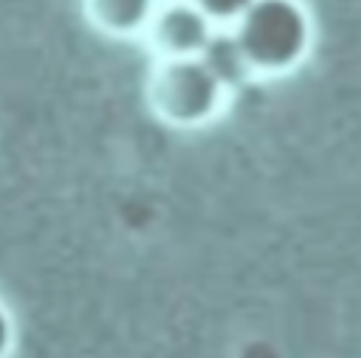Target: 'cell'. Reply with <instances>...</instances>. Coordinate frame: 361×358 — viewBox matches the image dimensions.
Returning <instances> with one entry per match:
<instances>
[{
  "instance_id": "8992f818",
  "label": "cell",
  "mask_w": 361,
  "mask_h": 358,
  "mask_svg": "<svg viewBox=\"0 0 361 358\" xmlns=\"http://www.w3.org/2000/svg\"><path fill=\"white\" fill-rule=\"evenodd\" d=\"M195 3L217 28H231L254 6V0H195Z\"/></svg>"
},
{
  "instance_id": "3957f363",
  "label": "cell",
  "mask_w": 361,
  "mask_h": 358,
  "mask_svg": "<svg viewBox=\"0 0 361 358\" xmlns=\"http://www.w3.org/2000/svg\"><path fill=\"white\" fill-rule=\"evenodd\" d=\"M214 23L197 8L195 0H161L144 39L158 59L200 56L214 34Z\"/></svg>"
},
{
  "instance_id": "52a82bcc",
  "label": "cell",
  "mask_w": 361,
  "mask_h": 358,
  "mask_svg": "<svg viewBox=\"0 0 361 358\" xmlns=\"http://www.w3.org/2000/svg\"><path fill=\"white\" fill-rule=\"evenodd\" d=\"M17 347V321L8 304L0 299V358H11Z\"/></svg>"
},
{
  "instance_id": "6da1fadb",
  "label": "cell",
  "mask_w": 361,
  "mask_h": 358,
  "mask_svg": "<svg viewBox=\"0 0 361 358\" xmlns=\"http://www.w3.org/2000/svg\"><path fill=\"white\" fill-rule=\"evenodd\" d=\"M231 28L257 76L299 68L313 45V20L302 0H254Z\"/></svg>"
},
{
  "instance_id": "5b68a950",
  "label": "cell",
  "mask_w": 361,
  "mask_h": 358,
  "mask_svg": "<svg viewBox=\"0 0 361 358\" xmlns=\"http://www.w3.org/2000/svg\"><path fill=\"white\" fill-rule=\"evenodd\" d=\"M200 59L209 65V70L220 79V85L231 93L237 87H243L248 79H254V68L234 34V28H214L209 45L203 48Z\"/></svg>"
},
{
  "instance_id": "7a4b0ae2",
  "label": "cell",
  "mask_w": 361,
  "mask_h": 358,
  "mask_svg": "<svg viewBox=\"0 0 361 358\" xmlns=\"http://www.w3.org/2000/svg\"><path fill=\"white\" fill-rule=\"evenodd\" d=\"M147 101L172 127H200L223 110L228 90L200 56L158 59L147 82Z\"/></svg>"
},
{
  "instance_id": "277c9868",
  "label": "cell",
  "mask_w": 361,
  "mask_h": 358,
  "mask_svg": "<svg viewBox=\"0 0 361 358\" xmlns=\"http://www.w3.org/2000/svg\"><path fill=\"white\" fill-rule=\"evenodd\" d=\"M161 0H82L85 17L107 37H144Z\"/></svg>"
}]
</instances>
